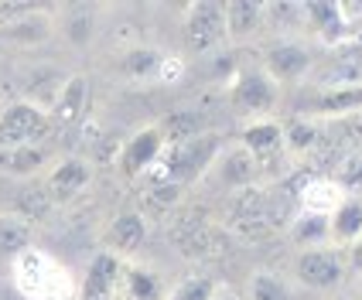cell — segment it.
I'll return each instance as SVG.
<instances>
[{
    "mask_svg": "<svg viewBox=\"0 0 362 300\" xmlns=\"http://www.w3.org/2000/svg\"><path fill=\"white\" fill-rule=\"evenodd\" d=\"M284 195L263 188V184H246L236 188L229 201H226V225L233 232H240L246 239H263L277 229V222L287 219V212L281 208Z\"/></svg>",
    "mask_w": 362,
    "mask_h": 300,
    "instance_id": "obj_1",
    "label": "cell"
},
{
    "mask_svg": "<svg viewBox=\"0 0 362 300\" xmlns=\"http://www.w3.org/2000/svg\"><path fill=\"white\" fill-rule=\"evenodd\" d=\"M14 283L28 300H76L79 294L72 273L35 246L14 260Z\"/></svg>",
    "mask_w": 362,
    "mask_h": 300,
    "instance_id": "obj_2",
    "label": "cell"
},
{
    "mask_svg": "<svg viewBox=\"0 0 362 300\" xmlns=\"http://www.w3.org/2000/svg\"><path fill=\"white\" fill-rule=\"evenodd\" d=\"M222 143L216 133H199V137H192V140L185 143H171V147H164L158 164H154V171H151V178L154 181H175L185 188V181L192 178H202L205 171H212V164L219 157Z\"/></svg>",
    "mask_w": 362,
    "mask_h": 300,
    "instance_id": "obj_3",
    "label": "cell"
},
{
    "mask_svg": "<svg viewBox=\"0 0 362 300\" xmlns=\"http://www.w3.org/2000/svg\"><path fill=\"white\" fill-rule=\"evenodd\" d=\"M48 133H52V116L31 100H18L0 109V150L41 147Z\"/></svg>",
    "mask_w": 362,
    "mask_h": 300,
    "instance_id": "obj_4",
    "label": "cell"
},
{
    "mask_svg": "<svg viewBox=\"0 0 362 300\" xmlns=\"http://www.w3.org/2000/svg\"><path fill=\"white\" fill-rule=\"evenodd\" d=\"M226 11L219 0H195L185 11V44L195 55H209L219 44H226Z\"/></svg>",
    "mask_w": 362,
    "mask_h": 300,
    "instance_id": "obj_5",
    "label": "cell"
},
{
    "mask_svg": "<svg viewBox=\"0 0 362 300\" xmlns=\"http://www.w3.org/2000/svg\"><path fill=\"white\" fill-rule=\"evenodd\" d=\"M171 236H175V246H178L185 256H195V260H212L226 253V232H222L216 222H209L202 212H192V215H181L171 225Z\"/></svg>",
    "mask_w": 362,
    "mask_h": 300,
    "instance_id": "obj_6",
    "label": "cell"
},
{
    "mask_svg": "<svg viewBox=\"0 0 362 300\" xmlns=\"http://www.w3.org/2000/svg\"><path fill=\"white\" fill-rule=\"evenodd\" d=\"M345 253L335 246H315V249H304L298 263H294V273L308 290H332L345 280Z\"/></svg>",
    "mask_w": 362,
    "mask_h": 300,
    "instance_id": "obj_7",
    "label": "cell"
},
{
    "mask_svg": "<svg viewBox=\"0 0 362 300\" xmlns=\"http://www.w3.org/2000/svg\"><path fill=\"white\" fill-rule=\"evenodd\" d=\"M229 102H233V109H240V113L267 116V113L277 106V82L270 79L263 68L243 72L240 79L233 82V89H229Z\"/></svg>",
    "mask_w": 362,
    "mask_h": 300,
    "instance_id": "obj_8",
    "label": "cell"
},
{
    "mask_svg": "<svg viewBox=\"0 0 362 300\" xmlns=\"http://www.w3.org/2000/svg\"><path fill=\"white\" fill-rule=\"evenodd\" d=\"M164 140L158 126H144L141 133H134L130 140L123 143L120 150V171L123 178H141V174H151L154 164L161 157Z\"/></svg>",
    "mask_w": 362,
    "mask_h": 300,
    "instance_id": "obj_9",
    "label": "cell"
},
{
    "mask_svg": "<svg viewBox=\"0 0 362 300\" xmlns=\"http://www.w3.org/2000/svg\"><path fill=\"white\" fill-rule=\"evenodd\" d=\"M55 31V20L45 11H21L14 18L0 20V41L18 44V48H31V44H45Z\"/></svg>",
    "mask_w": 362,
    "mask_h": 300,
    "instance_id": "obj_10",
    "label": "cell"
},
{
    "mask_svg": "<svg viewBox=\"0 0 362 300\" xmlns=\"http://www.w3.org/2000/svg\"><path fill=\"white\" fill-rule=\"evenodd\" d=\"M93 181V171L82 157H65L59 160L52 171H48V181H45V195L52 201H72L76 195H82Z\"/></svg>",
    "mask_w": 362,
    "mask_h": 300,
    "instance_id": "obj_11",
    "label": "cell"
},
{
    "mask_svg": "<svg viewBox=\"0 0 362 300\" xmlns=\"http://www.w3.org/2000/svg\"><path fill=\"white\" fill-rule=\"evenodd\" d=\"M120 273H123L120 256H113V253L93 256L89 270H86V280L79 287V297L82 300H113L117 287H120Z\"/></svg>",
    "mask_w": 362,
    "mask_h": 300,
    "instance_id": "obj_12",
    "label": "cell"
},
{
    "mask_svg": "<svg viewBox=\"0 0 362 300\" xmlns=\"http://www.w3.org/2000/svg\"><path fill=\"white\" fill-rule=\"evenodd\" d=\"M212 167L219 171L222 184H226L229 191L246 188V184H260V174H263V167L257 164V157H253L243 143L229 147V150H219V157H216Z\"/></svg>",
    "mask_w": 362,
    "mask_h": 300,
    "instance_id": "obj_13",
    "label": "cell"
},
{
    "mask_svg": "<svg viewBox=\"0 0 362 300\" xmlns=\"http://www.w3.org/2000/svg\"><path fill=\"white\" fill-rule=\"evenodd\" d=\"M311 68V52L298 41H281L267 52V76L274 82H294Z\"/></svg>",
    "mask_w": 362,
    "mask_h": 300,
    "instance_id": "obj_14",
    "label": "cell"
},
{
    "mask_svg": "<svg viewBox=\"0 0 362 300\" xmlns=\"http://www.w3.org/2000/svg\"><path fill=\"white\" fill-rule=\"evenodd\" d=\"M345 201V191L332 178H311L301 184L298 191V205L301 215H318V219H332L339 212V205Z\"/></svg>",
    "mask_w": 362,
    "mask_h": 300,
    "instance_id": "obj_15",
    "label": "cell"
},
{
    "mask_svg": "<svg viewBox=\"0 0 362 300\" xmlns=\"http://www.w3.org/2000/svg\"><path fill=\"white\" fill-rule=\"evenodd\" d=\"M86 102H89V79H86V76H69V79L62 82L55 102L48 106L52 126H55V123H62V126L76 123L82 113H86Z\"/></svg>",
    "mask_w": 362,
    "mask_h": 300,
    "instance_id": "obj_16",
    "label": "cell"
},
{
    "mask_svg": "<svg viewBox=\"0 0 362 300\" xmlns=\"http://www.w3.org/2000/svg\"><path fill=\"white\" fill-rule=\"evenodd\" d=\"M147 239V219L141 212H120L106 229V253H137Z\"/></svg>",
    "mask_w": 362,
    "mask_h": 300,
    "instance_id": "obj_17",
    "label": "cell"
},
{
    "mask_svg": "<svg viewBox=\"0 0 362 300\" xmlns=\"http://www.w3.org/2000/svg\"><path fill=\"white\" fill-rule=\"evenodd\" d=\"M243 147L257 157V164H267V160L274 157V154H281L284 150V126L274 120H253L246 130H243Z\"/></svg>",
    "mask_w": 362,
    "mask_h": 300,
    "instance_id": "obj_18",
    "label": "cell"
},
{
    "mask_svg": "<svg viewBox=\"0 0 362 300\" xmlns=\"http://www.w3.org/2000/svg\"><path fill=\"white\" fill-rule=\"evenodd\" d=\"M222 11H226V35H229V41H250L253 35H260L263 4H257V0H233V4H222Z\"/></svg>",
    "mask_w": 362,
    "mask_h": 300,
    "instance_id": "obj_19",
    "label": "cell"
},
{
    "mask_svg": "<svg viewBox=\"0 0 362 300\" xmlns=\"http://www.w3.org/2000/svg\"><path fill=\"white\" fill-rule=\"evenodd\" d=\"M362 239V198H345L339 212L328 219V242L349 249L352 242Z\"/></svg>",
    "mask_w": 362,
    "mask_h": 300,
    "instance_id": "obj_20",
    "label": "cell"
},
{
    "mask_svg": "<svg viewBox=\"0 0 362 300\" xmlns=\"http://www.w3.org/2000/svg\"><path fill=\"white\" fill-rule=\"evenodd\" d=\"M31 249V222L28 215H0V260H18Z\"/></svg>",
    "mask_w": 362,
    "mask_h": 300,
    "instance_id": "obj_21",
    "label": "cell"
},
{
    "mask_svg": "<svg viewBox=\"0 0 362 300\" xmlns=\"http://www.w3.org/2000/svg\"><path fill=\"white\" fill-rule=\"evenodd\" d=\"M48 164V150L45 147H11V150H0V171L4 174H38L41 167Z\"/></svg>",
    "mask_w": 362,
    "mask_h": 300,
    "instance_id": "obj_22",
    "label": "cell"
},
{
    "mask_svg": "<svg viewBox=\"0 0 362 300\" xmlns=\"http://www.w3.org/2000/svg\"><path fill=\"white\" fill-rule=\"evenodd\" d=\"M93 31H96V7L79 4V7H69V11H65V18H62V35L72 41L76 48L89 44Z\"/></svg>",
    "mask_w": 362,
    "mask_h": 300,
    "instance_id": "obj_23",
    "label": "cell"
},
{
    "mask_svg": "<svg viewBox=\"0 0 362 300\" xmlns=\"http://www.w3.org/2000/svg\"><path fill=\"white\" fill-rule=\"evenodd\" d=\"M318 116H339V113H362V89H325L315 100Z\"/></svg>",
    "mask_w": 362,
    "mask_h": 300,
    "instance_id": "obj_24",
    "label": "cell"
},
{
    "mask_svg": "<svg viewBox=\"0 0 362 300\" xmlns=\"http://www.w3.org/2000/svg\"><path fill=\"white\" fill-rule=\"evenodd\" d=\"M181 184H175V181H154L147 191H144V219L147 215H168L171 208H178L181 201Z\"/></svg>",
    "mask_w": 362,
    "mask_h": 300,
    "instance_id": "obj_25",
    "label": "cell"
},
{
    "mask_svg": "<svg viewBox=\"0 0 362 300\" xmlns=\"http://www.w3.org/2000/svg\"><path fill=\"white\" fill-rule=\"evenodd\" d=\"M158 61H161V52H154V48L141 44V48H130V52L120 59V72L123 76H130V79H154Z\"/></svg>",
    "mask_w": 362,
    "mask_h": 300,
    "instance_id": "obj_26",
    "label": "cell"
},
{
    "mask_svg": "<svg viewBox=\"0 0 362 300\" xmlns=\"http://www.w3.org/2000/svg\"><path fill=\"white\" fill-rule=\"evenodd\" d=\"M291 236L298 242H304L308 249L332 246L328 242V219H318V215H298V219H291Z\"/></svg>",
    "mask_w": 362,
    "mask_h": 300,
    "instance_id": "obj_27",
    "label": "cell"
},
{
    "mask_svg": "<svg viewBox=\"0 0 362 300\" xmlns=\"http://www.w3.org/2000/svg\"><path fill=\"white\" fill-rule=\"evenodd\" d=\"M246 300H294V294H291V287H287L277 273L260 270V273L250 280V294H246Z\"/></svg>",
    "mask_w": 362,
    "mask_h": 300,
    "instance_id": "obj_28",
    "label": "cell"
},
{
    "mask_svg": "<svg viewBox=\"0 0 362 300\" xmlns=\"http://www.w3.org/2000/svg\"><path fill=\"white\" fill-rule=\"evenodd\" d=\"M123 287H127V300H158V280L151 270H141V266H130L120 273Z\"/></svg>",
    "mask_w": 362,
    "mask_h": 300,
    "instance_id": "obj_29",
    "label": "cell"
},
{
    "mask_svg": "<svg viewBox=\"0 0 362 300\" xmlns=\"http://www.w3.org/2000/svg\"><path fill=\"white\" fill-rule=\"evenodd\" d=\"M332 181L345 191V198H359L362 195V150L352 154V157H345L342 167H339V174Z\"/></svg>",
    "mask_w": 362,
    "mask_h": 300,
    "instance_id": "obj_30",
    "label": "cell"
},
{
    "mask_svg": "<svg viewBox=\"0 0 362 300\" xmlns=\"http://www.w3.org/2000/svg\"><path fill=\"white\" fill-rule=\"evenodd\" d=\"M318 143V126L311 120H298L291 130H284V150H311Z\"/></svg>",
    "mask_w": 362,
    "mask_h": 300,
    "instance_id": "obj_31",
    "label": "cell"
},
{
    "mask_svg": "<svg viewBox=\"0 0 362 300\" xmlns=\"http://www.w3.org/2000/svg\"><path fill=\"white\" fill-rule=\"evenodd\" d=\"M216 287H219V283L209 280V277H188V280H181L178 287L171 290L168 300H212Z\"/></svg>",
    "mask_w": 362,
    "mask_h": 300,
    "instance_id": "obj_32",
    "label": "cell"
},
{
    "mask_svg": "<svg viewBox=\"0 0 362 300\" xmlns=\"http://www.w3.org/2000/svg\"><path fill=\"white\" fill-rule=\"evenodd\" d=\"M181 76H185V59L181 55H161L154 79L164 82V85H175V82H181Z\"/></svg>",
    "mask_w": 362,
    "mask_h": 300,
    "instance_id": "obj_33",
    "label": "cell"
},
{
    "mask_svg": "<svg viewBox=\"0 0 362 300\" xmlns=\"http://www.w3.org/2000/svg\"><path fill=\"white\" fill-rule=\"evenodd\" d=\"M342 253H345V266H349V270H356V273H362V239L352 242V246L342 249Z\"/></svg>",
    "mask_w": 362,
    "mask_h": 300,
    "instance_id": "obj_34",
    "label": "cell"
},
{
    "mask_svg": "<svg viewBox=\"0 0 362 300\" xmlns=\"http://www.w3.org/2000/svg\"><path fill=\"white\" fill-rule=\"evenodd\" d=\"M212 300H240L229 287H216V294H212Z\"/></svg>",
    "mask_w": 362,
    "mask_h": 300,
    "instance_id": "obj_35",
    "label": "cell"
},
{
    "mask_svg": "<svg viewBox=\"0 0 362 300\" xmlns=\"http://www.w3.org/2000/svg\"><path fill=\"white\" fill-rule=\"evenodd\" d=\"M356 300H362V283H359V294H356Z\"/></svg>",
    "mask_w": 362,
    "mask_h": 300,
    "instance_id": "obj_36",
    "label": "cell"
}]
</instances>
